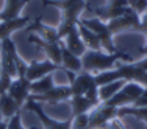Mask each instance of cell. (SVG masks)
I'll use <instances>...</instances> for the list:
<instances>
[{
	"label": "cell",
	"instance_id": "cell-1",
	"mask_svg": "<svg viewBox=\"0 0 147 129\" xmlns=\"http://www.w3.org/2000/svg\"><path fill=\"white\" fill-rule=\"evenodd\" d=\"M117 61H119V53L108 55L102 50H88L82 56V67L85 72L97 75L100 72L113 68Z\"/></svg>",
	"mask_w": 147,
	"mask_h": 129
},
{
	"label": "cell",
	"instance_id": "cell-2",
	"mask_svg": "<svg viewBox=\"0 0 147 129\" xmlns=\"http://www.w3.org/2000/svg\"><path fill=\"white\" fill-rule=\"evenodd\" d=\"M24 107H25L27 110H30V112L38 115V118H39V121H41V124H42L44 129H72V118L71 120H66V121L55 120V118L49 117V115L45 114L42 104L34 101V100L28 98L27 103L24 104Z\"/></svg>",
	"mask_w": 147,
	"mask_h": 129
},
{
	"label": "cell",
	"instance_id": "cell-3",
	"mask_svg": "<svg viewBox=\"0 0 147 129\" xmlns=\"http://www.w3.org/2000/svg\"><path fill=\"white\" fill-rule=\"evenodd\" d=\"M30 87H31V82L25 76H19V78H14L8 89V95L11 96L13 100L16 101V104L22 109L24 104L27 103V100L30 98Z\"/></svg>",
	"mask_w": 147,
	"mask_h": 129
},
{
	"label": "cell",
	"instance_id": "cell-4",
	"mask_svg": "<svg viewBox=\"0 0 147 129\" xmlns=\"http://www.w3.org/2000/svg\"><path fill=\"white\" fill-rule=\"evenodd\" d=\"M57 68H58V65H55L49 59H45V61H31L28 64V67H27L25 78L30 82H33L36 79H41L44 76H47V75H52Z\"/></svg>",
	"mask_w": 147,
	"mask_h": 129
},
{
	"label": "cell",
	"instance_id": "cell-5",
	"mask_svg": "<svg viewBox=\"0 0 147 129\" xmlns=\"http://www.w3.org/2000/svg\"><path fill=\"white\" fill-rule=\"evenodd\" d=\"M69 87H71L72 96H77V95H86L91 89L97 87V84H96V78H94L92 73L82 70L80 73H77L75 79L72 81V84Z\"/></svg>",
	"mask_w": 147,
	"mask_h": 129
},
{
	"label": "cell",
	"instance_id": "cell-6",
	"mask_svg": "<svg viewBox=\"0 0 147 129\" xmlns=\"http://www.w3.org/2000/svg\"><path fill=\"white\" fill-rule=\"evenodd\" d=\"M71 96L72 93L69 86H55L42 95H30V100H34L38 103H58V101H64Z\"/></svg>",
	"mask_w": 147,
	"mask_h": 129
},
{
	"label": "cell",
	"instance_id": "cell-7",
	"mask_svg": "<svg viewBox=\"0 0 147 129\" xmlns=\"http://www.w3.org/2000/svg\"><path fill=\"white\" fill-rule=\"evenodd\" d=\"M31 23V17H16V19L9 20H0V41L11 37V34L14 31L25 30Z\"/></svg>",
	"mask_w": 147,
	"mask_h": 129
},
{
	"label": "cell",
	"instance_id": "cell-8",
	"mask_svg": "<svg viewBox=\"0 0 147 129\" xmlns=\"http://www.w3.org/2000/svg\"><path fill=\"white\" fill-rule=\"evenodd\" d=\"M61 65H63V68H66V70H69L72 73H80L83 70L82 58L74 55L72 51H69L63 44H61Z\"/></svg>",
	"mask_w": 147,
	"mask_h": 129
},
{
	"label": "cell",
	"instance_id": "cell-9",
	"mask_svg": "<svg viewBox=\"0 0 147 129\" xmlns=\"http://www.w3.org/2000/svg\"><path fill=\"white\" fill-rule=\"evenodd\" d=\"M99 104L94 103L92 100H89L88 96H85V95L71 96V109H72L74 117H77V115H83V114H88L89 110H92L94 107L99 106Z\"/></svg>",
	"mask_w": 147,
	"mask_h": 129
},
{
	"label": "cell",
	"instance_id": "cell-10",
	"mask_svg": "<svg viewBox=\"0 0 147 129\" xmlns=\"http://www.w3.org/2000/svg\"><path fill=\"white\" fill-rule=\"evenodd\" d=\"M27 2L28 0H5V6L0 11V20H9L19 17Z\"/></svg>",
	"mask_w": 147,
	"mask_h": 129
},
{
	"label": "cell",
	"instance_id": "cell-11",
	"mask_svg": "<svg viewBox=\"0 0 147 129\" xmlns=\"http://www.w3.org/2000/svg\"><path fill=\"white\" fill-rule=\"evenodd\" d=\"M17 112H20V107L16 104V101L8 93H2L0 95V115H2V120H9Z\"/></svg>",
	"mask_w": 147,
	"mask_h": 129
},
{
	"label": "cell",
	"instance_id": "cell-12",
	"mask_svg": "<svg viewBox=\"0 0 147 129\" xmlns=\"http://www.w3.org/2000/svg\"><path fill=\"white\" fill-rule=\"evenodd\" d=\"M78 33H80V37H82L83 44L88 50H102L100 47V39L96 33H92L89 28H86L85 25L78 22Z\"/></svg>",
	"mask_w": 147,
	"mask_h": 129
},
{
	"label": "cell",
	"instance_id": "cell-13",
	"mask_svg": "<svg viewBox=\"0 0 147 129\" xmlns=\"http://www.w3.org/2000/svg\"><path fill=\"white\" fill-rule=\"evenodd\" d=\"M55 87V82H53V76L52 75H47L41 79H36V81L31 82V87H30V95H42V93L49 92V90Z\"/></svg>",
	"mask_w": 147,
	"mask_h": 129
},
{
	"label": "cell",
	"instance_id": "cell-14",
	"mask_svg": "<svg viewBox=\"0 0 147 129\" xmlns=\"http://www.w3.org/2000/svg\"><path fill=\"white\" fill-rule=\"evenodd\" d=\"M94 78H96V84L99 87L105 86V84H110V82H114V81H119V75H117L116 68H110V70L100 72Z\"/></svg>",
	"mask_w": 147,
	"mask_h": 129
},
{
	"label": "cell",
	"instance_id": "cell-15",
	"mask_svg": "<svg viewBox=\"0 0 147 129\" xmlns=\"http://www.w3.org/2000/svg\"><path fill=\"white\" fill-rule=\"evenodd\" d=\"M6 129H25L22 126V118H20V112L13 115L9 120H6Z\"/></svg>",
	"mask_w": 147,
	"mask_h": 129
},
{
	"label": "cell",
	"instance_id": "cell-16",
	"mask_svg": "<svg viewBox=\"0 0 147 129\" xmlns=\"http://www.w3.org/2000/svg\"><path fill=\"white\" fill-rule=\"evenodd\" d=\"M11 82H13V78H11V76L6 75L5 72L0 73V95H2V93H6V92H8V89H9V86H11Z\"/></svg>",
	"mask_w": 147,
	"mask_h": 129
},
{
	"label": "cell",
	"instance_id": "cell-17",
	"mask_svg": "<svg viewBox=\"0 0 147 129\" xmlns=\"http://www.w3.org/2000/svg\"><path fill=\"white\" fill-rule=\"evenodd\" d=\"M133 106H138V107H147V87L144 89V92L141 93V96H139V98L135 101V104H133Z\"/></svg>",
	"mask_w": 147,
	"mask_h": 129
},
{
	"label": "cell",
	"instance_id": "cell-18",
	"mask_svg": "<svg viewBox=\"0 0 147 129\" xmlns=\"http://www.w3.org/2000/svg\"><path fill=\"white\" fill-rule=\"evenodd\" d=\"M139 28L147 33V11L142 13V16L139 17Z\"/></svg>",
	"mask_w": 147,
	"mask_h": 129
},
{
	"label": "cell",
	"instance_id": "cell-19",
	"mask_svg": "<svg viewBox=\"0 0 147 129\" xmlns=\"http://www.w3.org/2000/svg\"><path fill=\"white\" fill-rule=\"evenodd\" d=\"M0 129H6V120H0Z\"/></svg>",
	"mask_w": 147,
	"mask_h": 129
},
{
	"label": "cell",
	"instance_id": "cell-20",
	"mask_svg": "<svg viewBox=\"0 0 147 129\" xmlns=\"http://www.w3.org/2000/svg\"><path fill=\"white\" fill-rule=\"evenodd\" d=\"M0 73H2V61H0Z\"/></svg>",
	"mask_w": 147,
	"mask_h": 129
},
{
	"label": "cell",
	"instance_id": "cell-21",
	"mask_svg": "<svg viewBox=\"0 0 147 129\" xmlns=\"http://www.w3.org/2000/svg\"><path fill=\"white\" fill-rule=\"evenodd\" d=\"M0 120H2V115H0Z\"/></svg>",
	"mask_w": 147,
	"mask_h": 129
},
{
	"label": "cell",
	"instance_id": "cell-22",
	"mask_svg": "<svg viewBox=\"0 0 147 129\" xmlns=\"http://www.w3.org/2000/svg\"><path fill=\"white\" fill-rule=\"evenodd\" d=\"M146 51H147V47H146Z\"/></svg>",
	"mask_w": 147,
	"mask_h": 129
}]
</instances>
